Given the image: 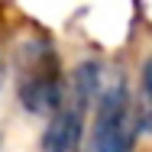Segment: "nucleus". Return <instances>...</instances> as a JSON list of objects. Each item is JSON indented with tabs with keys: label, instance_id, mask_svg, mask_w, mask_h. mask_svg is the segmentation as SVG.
<instances>
[{
	"label": "nucleus",
	"instance_id": "obj_1",
	"mask_svg": "<svg viewBox=\"0 0 152 152\" xmlns=\"http://www.w3.org/2000/svg\"><path fill=\"white\" fill-rule=\"evenodd\" d=\"M100 84V68L94 61H84L75 71V88L71 94H65V104L52 113V120L42 133L39 152H75L84 133V110L97 94Z\"/></svg>",
	"mask_w": 152,
	"mask_h": 152
},
{
	"label": "nucleus",
	"instance_id": "obj_2",
	"mask_svg": "<svg viewBox=\"0 0 152 152\" xmlns=\"http://www.w3.org/2000/svg\"><path fill=\"white\" fill-rule=\"evenodd\" d=\"M136 126H139V120H136V107L129 100L126 84H120V81L107 84L97 97L88 152H133Z\"/></svg>",
	"mask_w": 152,
	"mask_h": 152
},
{
	"label": "nucleus",
	"instance_id": "obj_3",
	"mask_svg": "<svg viewBox=\"0 0 152 152\" xmlns=\"http://www.w3.org/2000/svg\"><path fill=\"white\" fill-rule=\"evenodd\" d=\"M20 100L29 113H55L65 104V78L49 42L29 45L20 68Z\"/></svg>",
	"mask_w": 152,
	"mask_h": 152
},
{
	"label": "nucleus",
	"instance_id": "obj_4",
	"mask_svg": "<svg viewBox=\"0 0 152 152\" xmlns=\"http://www.w3.org/2000/svg\"><path fill=\"white\" fill-rule=\"evenodd\" d=\"M136 120L152 133V58H146L139 75V104H136Z\"/></svg>",
	"mask_w": 152,
	"mask_h": 152
}]
</instances>
